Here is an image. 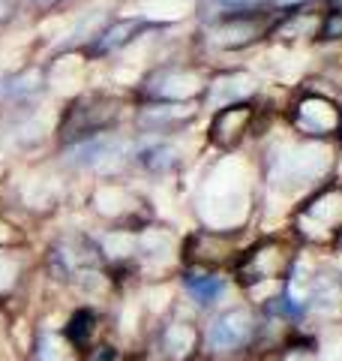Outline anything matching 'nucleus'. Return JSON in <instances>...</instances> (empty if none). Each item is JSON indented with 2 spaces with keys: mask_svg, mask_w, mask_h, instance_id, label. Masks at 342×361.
<instances>
[{
  "mask_svg": "<svg viewBox=\"0 0 342 361\" xmlns=\"http://www.w3.org/2000/svg\"><path fill=\"white\" fill-rule=\"evenodd\" d=\"M253 123V106L234 103V106H222L213 118L210 127V139L222 148H232V145L246 133V127Z\"/></svg>",
  "mask_w": 342,
  "mask_h": 361,
  "instance_id": "8",
  "label": "nucleus"
},
{
  "mask_svg": "<svg viewBox=\"0 0 342 361\" xmlns=\"http://www.w3.org/2000/svg\"><path fill=\"white\" fill-rule=\"evenodd\" d=\"M279 4H303V0H279Z\"/></svg>",
  "mask_w": 342,
  "mask_h": 361,
  "instance_id": "17",
  "label": "nucleus"
},
{
  "mask_svg": "<svg viewBox=\"0 0 342 361\" xmlns=\"http://www.w3.org/2000/svg\"><path fill=\"white\" fill-rule=\"evenodd\" d=\"M141 27H144V21H139V18L114 21V25L102 27V30L96 33V42H94V49H90V51H94V54H106V51L120 49V45H127Z\"/></svg>",
  "mask_w": 342,
  "mask_h": 361,
  "instance_id": "12",
  "label": "nucleus"
},
{
  "mask_svg": "<svg viewBox=\"0 0 342 361\" xmlns=\"http://www.w3.org/2000/svg\"><path fill=\"white\" fill-rule=\"evenodd\" d=\"M222 6H228V9H246V6H255V4H261V0H220Z\"/></svg>",
  "mask_w": 342,
  "mask_h": 361,
  "instance_id": "15",
  "label": "nucleus"
},
{
  "mask_svg": "<svg viewBox=\"0 0 342 361\" xmlns=\"http://www.w3.org/2000/svg\"><path fill=\"white\" fill-rule=\"evenodd\" d=\"M189 115H192V109H186V106H151V109L141 111V127H147V130H165L168 123L184 121Z\"/></svg>",
  "mask_w": 342,
  "mask_h": 361,
  "instance_id": "13",
  "label": "nucleus"
},
{
  "mask_svg": "<svg viewBox=\"0 0 342 361\" xmlns=\"http://www.w3.org/2000/svg\"><path fill=\"white\" fill-rule=\"evenodd\" d=\"M18 274H21L18 262H15V259L4 250V247H0V298L9 295V292L15 289V283H18Z\"/></svg>",
  "mask_w": 342,
  "mask_h": 361,
  "instance_id": "14",
  "label": "nucleus"
},
{
  "mask_svg": "<svg viewBox=\"0 0 342 361\" xmlns=\"http://www.w3.org/2000/svg\"><path fill=\"white\" fill-rule=\"evenodd\" d=\"M258 37V21L243 13H234L232 18H222L220 25H213L210 39L222 49H241V45L253 42Z\"/></svg>",
  "mask_w": 342,
  "mask_h": 361,
  "instance_id": "11",
  "label": "nucleus"
},
{
  "mask_svg": "<svg viewBox=\"0 0 342 361\" xmlns=\"http://www.w3.org/2000/svg\"><path fill=\"white\" fill-rule=\"evenodd\" d=\"M198 78L186 70H163L147 78V94L163 97V99H186L198 90Z\"/></svg>",
  "mask_w": 342,
  "mask_h": 361,
  "instance_id": "10",
  "label": "nucleus"
},
{
  "mask_svg": "<svg viewBox=\"0 0 342 361\" xmlns=\"http://www.w3.org/2000/svg\"><path fill=\"white\" fill-rule=\"evenodd\" d=\"M151 349L159 361H201V325L186 316H168L156 325Z\"/></svg>",
  "mask_w": 342,
  "mask_h": 361,
  "instance_id": "4",
  "label": "nucleus"
},
{
  "mask_svg": "<svg viewBox=\"0 0 342 361\" xmlns=\"http://www.w3.org/2000/svg\"><path fill=\"white\" fill-rule=\"evenodd\" d=\"M265 316L255 304H232L201 325V361H258Z\"/></svg>",
  "mask_w": 342,
  "mask_h": 361,
  "instance_id": "1",
  "label": "nucleus"
},
{
  "mask_svg": "<svg viewBox=\"0 0 342 361\" xmlns=\"http://www.w3.org/2000/svg\"><path fill=\"white\" fill-rule=\"evenodd\" d=\"M39 6H51V4H61V0H37Z\"/></svg>",
  "mask_w": 342,
  "mask_h": 361,
  "instance_id": "16",
  "label": "nucleus"
},
{
  "mask_svg": "<svg viewBox=\"0 0 342 361\" xmlns=\"http://www.w3.org/2000/svg\"><path fill=\"white\" fill-rule=\"evenodd\" d=\"M123 154V142L120 139H111V135L99 133V135H90V139H82L70 151V163L72 166H82V169H96V166H106L108 160Z\"/></svg>",
  "mask_w": 342,
  "mask_h": 361,
  "instance_id": "9",
  "label": "nucleus"
},
{
  "mask_svg": "<svg viewBox=\"0 0 342 361\" xmlns=\"http://www.w3.org/2000/svg\"><path fill=\"white\" fill-rule=\"evenodd\" d=\"M294 123H298L300 133H306V135H330L342 127V111L336 109V103H330L327 97L310 94L294 109Z\"/></svg>",
  "mask_w": 342,
  "mask_h": 361,
  "instance_id": "6",
  "label": "nucleus"
},
{
  "mask_svg": "<svg viewBox=\"0 0 342 361\" xmlns=\"http://www.w3.org/2000/svg\"><path fill=\"white\" fill-rule=\"evenodd\" d=\"M298 232L310 244L342 238V187H327L298 211Z\"/></svg>",
  "mask_w": 342,
  "mask_h": 361,
  "instance_id": "3",
  "label": "nucleus"
},
{
  "mask_svg": "<svg viewBox=\"0 0 342 361\" xmlns=\"http://www.w3.org/2000/svg\"><path fill=\"white\" fill-rule=\"evenodd\" d=\"M180 286L189 304L201 313H213L220 310V304L228 292V277L220 274L216 268H204V265H186L180 271Z\"/></svg>",
  "mask_w": 342,
  "mask_h": 361,
  "instance_id": "5",
  "label": "nucleus"
},
{
  "mask_svg": "<svg viewBox=\"0 0 342 361\" xmlns=\"http://www.w3.org/2000/svg\"><path fill=\"white\" fill-rule=\"evenodd\" d=\"M61 334L70 341L72 349H78V353L84 355L96 341H102V316H99V310L90 307V304L75 307L70 313V319L61 325Z\"/></svg>",
  "mask_w": 342,
  "mask_h": 361,
  "instance_id": "7",
  "label": "nucleus"
},
{
  "mask_svg": "<svg viewBox=\"0 0 342 361\" xmlns=\"http://www.w3.org/2000/svg\"><path fill=\"white\" fill-rule=\"evenodd\" d=\"M298 265L294 247L282 238H265L246 253L234 259V277L243 289H253L258 283H289L291 271Z\"/></svg>",
  "mask_w": 342,
  "mask_h": 361,
  "instance_id": "2",
  "label": "nucleus"
}]
</instances>
